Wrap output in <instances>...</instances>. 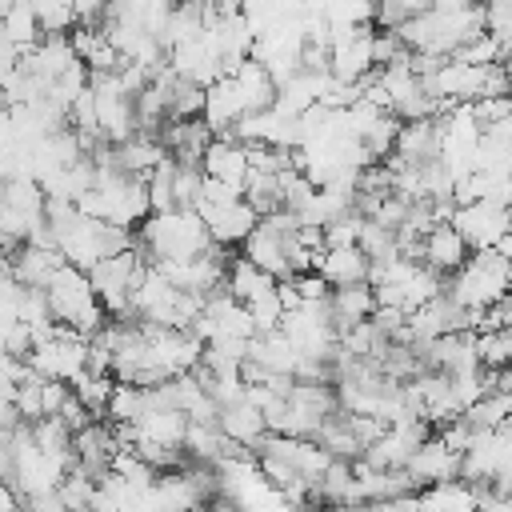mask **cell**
<instances>
[{
  "label": "cell",
  "mask_w": 512,
  "mask_h": 512,
  "mask_svg": "<svg viewBox=\"0 0 512 512\" xmlns=\"http://www.w3.org/2000/svg\"><path fill=\"white\" fill-rule=\"evenodd\" d=\"M136 248L144 252L148 264L156 260H188L212 248V236L200 220L196 208H164V212H148L140 220L136 232Z\"/></svg>",
  "instance_id": "1"
},
{
  "label": "cell",
  "mask_w": 512,
  "mask_h": 512,
  "mask_svg": "<svg viewBox=\"0 0 512 512\" xmlns=\"http://www.w3.org/2000/svg\"><path fill=\"white\" fill-rule=\"evenodd\" d=\"M44 296H48V308H52L56 324H64V328H72V332H80L88 340L108 324V312L96 300V292L88 284V272L68 264V260L52 272V280L44 284Z\"/></svg>",
  "instance_id": "2"
},
{
  "label": "cell",
  "mask_w": 512,
  "mask_h": 512,
  "mask_svg": "<svg viewBox=\"0 0 512 512\" xmlns=\"http://www.w3.org/2000/svg\"><path fill=\"white\" fill-rule=\"evenodd\" d=\"M508 288H512V260H504L496 248L468 252V260L448 276V296L468 312L492 308Z\"/></svg>",
  "instance_id": "3"
},
{
  "label": "cell",
  "mask_w": 512,
  "mask_h": 512,
  "mask_svg": "<svg viewBox=\"0 0 512 512\" xmlns=\"http://www.w3.org/2000/svg\"><path fill=\"white\" fill-rule=\"evenodd\" d=\"M144 268H148V260L136 248V240L88 268V284H92V292H96V300L104 304L108 316H124L128 312V296H132V288H136Z\"/></svg>",
  "instance_id": "4"
},
{
  "label": "cell",
  "mask_w": 512,
  "mask_h": 512,
  "mask_svg": "<svg viewBox=\"0 0 512 512\" xmlns=\"http://www.w3.org/2000/svg\"><path fill=\"white\" fill-rule=\"evenodd\" d=\"M24 364H28L32 372H40L44 380H64V384H72V380L88 368V336H80V332L56 324L52 336H44V340L32 344V352L24 356Z\"/></svg>",
  "instance_id": "5"
},
{
  "label": "cell",
  "mask_w": 512,
  "mask_h": 512,
  "mask_svg": "<svg viewBox=\"0 0 512 512\" xmlns=\"http://www.w3.org/2000/svg\"><path fill=\"white\" fill-rule=\"evenodd\" d=\"M196 212L212 236L216 248H236L244 244V236L256 228L260 212L236 192V196H220V200H196Z\"/></svg>",
  "instance_id": "6"
},
{
  "label": "cell",
  "mask_w": 512,
  "mask_h": 512,
  "mask_svg": "<svg viewBox=\"0 0 512 512\" xmlns=\"http://www.w3.org/2000/svg\"><path fill=\"white\" fill-rule=\"evenodd\" d=\"M448 224L464 236L468 252H480V248H496V240L508 232V208L496 204V200H468V204H456Z\"/></svg>",
  "instance_id": "7"
},
{
  "label": "cell",
  "mask_w": 512,
  "mask_h": 512,
  "mask_svg": "<svg viewBox=\"0 0 512 512\" xmlns=\"http://www.w3.org/2000/svg\"><path fill=\"white\" fill-rule=\"evenodd\" d=\"M392 164L400 168H420L428 160H440V120L424 116V120H400L396 144H392Z\"/></svg>",
  "instance_id": "8"
},
{
  "label": "cell",
  "mask_w": 512,
  "mask_h": 512,
  "mask_svg": "<svg viewBox=\"0 0 512 512\" xmlns=\"http://www.w3.org/2000/svg\"><path fill=\"white\" fill-rule=\"evenodd\" d=\"M200 172L208 180H220L228 188H244L252 160H248V144H240L236 136H212V144L200 156Z\"/></svg>",
  "instance_id": "9"
},
{
  "label": "cell",
  "mask_w": 512,
  "mask_h": 512,
  "mask_svg": "<svg viewBox=\"0 0 512 512\" xmlns=\"http://www.w3.org/2000/svg\"><path fill=\"white\" fill-rule=\"evenodd\" d=\"M416 256H420V264H428L432 272H440V276H452L464 260H468V244H464V236L448 224V220H436L424 236H420V248H416Z\"/></svg>",
  "instance_id": "10"
},
{
  "label": "cell",
  "mask_w": 512,
  "mask_h": 512,
  "mask_svg": "<svg viewBox=\"0 0 512 512\" xmlns=\"http://www.w3.org/2000/svg\"><path fill=\"white\" fill-rule=\"evenodd\" d=\"M404 472L412 476L416 488L456 480V476H460V452H452L444 440H424V444H416V452L408 456Z\"/></svg>",
  "instance_id": "11"
},
{
  "label": "cell",
  "mask_w": 512,
  "mask_h": 512,
  "mask_svg": "<svg viewBox=\"0 0 512 512\" xmlns=\"http://www.w3.org/2000/svg\"><path fill=\"white\" fill-rule=\"evenodd\" d=\"M64 264V256L52 248V244H32L24 240L20 248L8 252V272L20 288H44L52 280V272Z\"/></svg>",
  "instance_id": "12"
},
{
  "label": "cell",
  "mask_w": 512,
  "mask_h": 512,
  "mask_svg": "<svg viewBox=\"0 0 512 512\" xmlns=\"http://www.w3.org/2000/svg\"><path fill=\"white\" fill-rule=\"evenodd\" d=\"M216 428L224 432V440H228V444L248 448V452H252V448L260 444V436L268 432V428H264L260 408H256L248 396H236V400L220 404V412H216Z\"/></svg>",
  "instance_id": "13"
},
{
  "label": "cell",
  "mask_w": 512,
  "mask_h": 512,
  "mask_svg": "<svg viewBox=\"0 0 512 512\" xmlns=\"http://www.w3.org/2000/svg\"><path fill=\"white\" fill-rule=\"evenodd\" d=\"M240 116H248V108H244V100H240L232 76L212 80V84L204 88V112H200V120L212 128V136H228V132L240 124Z\"/></svg>",
  "instance_id": "14"
},
{
  "label": "cell",
  "mask_w": 512,
  "mask_h": 512,
  "mask_svg": "<svg viewBox=\"0 0 512 512\" xmlns=\"http://www.w3.org/2000/svg\"><path fill=\"white\" fill-rule=\"evenodd\" d=\"M160 144L168 148L172 160L180 164H200L204 148L212 144V128L196 116V120H164L160 124Z\"/></svg>",
  "instance_id": "15"
},
{
  "label": "cell",
  "mask_w": 512,
  "mask_h": 512,
  "mask_svg": "<svg viewBox=\"0 0 512 512\" xmlns=\"http://www.w3.org/2000/svg\"><path fill=\"white\" fill-rule=\"evenodd\" d=\"M316 272L328 280V288H344V284H364L372 276V260L360 252V244L348 248H324L316 256Z\"/></svg>",
  "instance_id": "16"
},
{
  "label": "cell",
  "mask_w": 512,
  "mask_h": 512,
  "mask_svg": "<svg viewBox=\"0 0 512 512\" xmlns=\"http://www.w3.org/2000/svg\"><path fill=\"white\" fill-rule=\"evenodd\" d=\"M476 504H480V488L456 476V480L420 488L412 500V512H476Z\"/></svg>",
  "instance_id": "17"
},
{
  "label": "cell",
  "mask_w": 512,
  "mask_h": 512,
  "mask_svg": "<svg viewBox=\"0 0 512 512\" xmlns=\"http://www.w3.org/2000/svg\"><path fill=\"white\" fill-rule=\"evenodd\" d=\"M328 312H332L336 332H348V328L372 320V312H376V292H372V284L364 280V284L332 288V292H328Z\"/></svg>",
  "instance_id": "18"
},
{
  "label": "cell",
  "mask_w": 512,
  "mask_h": 512,
  "mask_svg": "<svg viewBox=\"0 0 512 512\" xmlns=\"http://www.w3.org/2000/svg\"><path fill=\"white\" fill-rule=\"evenodd\" d=\"M228 76H232V84H236V92H240V100H244L248 112L272 108V100H276V80H272V72H268L256 56H244Z\"/></svg>",
  "instance_id": "19"
},
{
  "label": "cell",
  "mask_w": 512,
  "mask_h": 512,
  "mask_svg": "<svg viewBox=\"0 0 512 512\" xmlns=\"http://www.w3.org/2000/svg\"><path fill=\"white\" fill-rule=\"evenodd\" d=\"M0 32L20 48V52H28L44 32H40V20H36V12H32V0H8V8L0 12Z\"/></svg>",
  "instance_id": "20"
},
{
  "label": "cell",
  "mask_w": 512,
  "mask_h": 512,
  "mask_svg": "<svg viewBox=\"0 0 512 512\" xmlns=\"http://www.w3.org/2000/svg\"><path fill=\"white\" fill-rule=\"evenodd\" d=\"M276 280L268 276V272H260L248 256H232L228 260V272H224V288L244 304V300H252L256 292H264V288H272Z\"/></svg>",
  "instance_id": "21"
},
{
  "label": "cell",
  "mask_w": 512,
  "mask_h": 512,
  "mask_svg": "<svg viewBox=\"0 0 512 512\" xmlns=\"http://www.w3.org/2000/svg\"><path fill=\"white\" fill-rule=\"evenodd\" d=\"M480 368H508L512 364V328H484L476 332Z\"/></svg>",
  "instance_id": "22"
},
{
  "label": "cell",
  "mask_w": 512,
  "mask_h": 512,
  "mask_svg": "<svg viewBox=\"0 0 512 512\" xmlns=\"http://www.w3.org/2000/svg\"><path fill=\"white\" fill-rule=\"evenodd\" d=\"M112 376H96V372H80L76 380H72V392H76V400L92 412V416H104V408H108V396H112Z\"/></svg>",
  "instance_id": "23"
},
{
  "label": "cell",
  "mask_w": 512,
  "mask_h": 512,
  "mask_svg": "<svg viewBox=\"0 0 512 512\" xmlns=\"http://www.w3.org/2000/svg\"><path fill=\"white\" fill-rule=\"evenodd\" d=\"M244 308H248V316H252L256 332H276V328H280V320H284V304H280L276 284H272V288H264V292H256L252 300H244Z\"/></svg>",
  "instance_id": "24"
},
{
  "label": "cell",
  "mask_w": 512,
  "mask_h": 512,
  "mask_svg": "<svg viewBox=\"0 0 512 512\" xmlns=\"http://www.w3.org/2000/svg\"><path fill=\"white\" fill-rule=\"evenodd\" d=\"M32 12L40 20V32L52 36V32H72L76 28V12H72V0H32Z\"/></svg>",
  "instance_id": "25"
},
{
  "label": "cell",
  "mask_w": 512,
  "mask_h": 512,
  "mask_svg": "<svg viewBox=\"0 0 512 512\" xmlns=\"http://www.w3.org/2000/svg\"><path fill=\"white\" fill-rule=\"evenodd\" d=\"M360 228H364V216L360 212H344L336 220H328L320 232H324V248H348V244H360Z\"/></svg>",
  "instance_id": "26"
},
{
  "label": "cell",
  "mask_w": 512,
  "mask_h": 512,
  "mask_svg": "<svg viewBox=\"0 0 512 512\" xmlns=\"http://www.w3.org/2000/svg\"><path fill=\"white\" fill-rule=\"evenodd\" d=\"M292 280V288H296V296H300V304H316V300H328V280L316 272V268H308V272H296V276H288Z\"/></svg>",
  "instance_id": "27"
},
{
  "label": "cell",
  "mask_w": 512,
  "mask_h": 512,
  "mask_svg": "<svg viewBox=\"0 0 512 512\" xmlns=\"http://www.w3.org/2000/svg\"><path fill=\"white\" fill-rule=\"evenodd\" d=\"M76 12V28H100L108 16V0H72Z\"/></svg>",
  "instance_id": "28"
},
{
  "label": "cell",
  "mask_w": 512,
  "mask_h": 512,
  "mask_svg": "<svg viewBox=\"0 0 512 512\" xmlns=\"http://www.w3.org/2000/svg\"><path fill=\"white\" fill-rule=\"evenodd\" d=\"M24 512H68V508L60 504L56 492H48V496H32V500H24Z\"/></svg>",
  "instance_id": "29"
},
{
  "label": "cell",
  "mask_w": 512,
  "mask_h": 512,
  "mask_svg": "<svg viewBox=\"0 0 512 512\" xmlns=\"http://www.w3.org/2000/svg\"><path fill=\"white\" fill-rule=\"evenodd\" d=\"M496 252H500L504 260H512V228H508V232H504V236L496 240Z\"/></svg>",
  "instance_id": "30"
},
{
  "label": "cell",
  "mask_w": 512,
  "mask_h": 512,
  "mask_svg": "<svg viewBox=\"0 0 512 512\" xmlns=\"http://www.w3.org/2000/svg\"><path fill=\"white\" fill-rule=\"evenodd\" d=\"M196 512H236L228 500H216V504H204V508H196Z\"/></svg>",
  "instance_id": "31"
}]
</instances>
